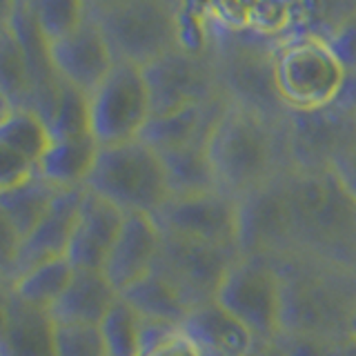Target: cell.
<instances>
[{
	"label": "cell",
	"mask_w": 356,
	"mask_h": 356,
	"mask_svg": "<svg viewBox=\"0 0 356 356\" xmlns=\"http://www.w3.org/2000/svg\"><path fill=\"white\" fill-rule=\"evenodd\" d=\"M0 85H3V103L33 109L36 83H33L31 58L18 29L5 11L0 22Z\"/></svg>",
	"instance_id": "cell-23"
},
{
	"label": "cell",
	"mask_w": 356,
	"mask_h": 356,
	"mask_svg": "<svg viewBox=\"0 0 356 356\" xmlns=\"http://www.w3.org/2000/svg\"><path fill=\"white\" fill-rule=\"evenodd\" d=\"M60 192L63 189L54 187L40 174H36L27 183L0 192V220L14 229L22 243V238L51 209Z\"/></svg>",
	"instance_id": "cell-25"
},
{
	"label": "cell",
	"mask_w": 356,
	"mask_h": 356,
	"mask_svg": "<svg viewBox=\"0 0 356 356\" xmlns=\"http://www.w3.org/2000/svg\"><path fill=\"white\" fill-rule=\"evenodd\" d=\"M56 356H109L98 325L56 323Z\"/></svg>",
	"instance_id": "cell-32"
},
{
	"label": "cell",
	"mask_w": 356,
	"mask_h": 356,
	"mask_svg": "<svg viewBox=\"0 0 356 356\" xmlns=\"http://www.w3.org/2000/svg\"><path fill=\"white\" fill-rule=\"evenodd\" d=\"M341 356H356V341L354 339H348L343 343V352Z\"/></svg>",
	"instance_id": "cell-39"
},
{
	"label": "cell",
	"mask_w": 356,
	"mask_h": 356,
	"mask_svg": "<svg viewBox=\"0 0 356 356\" xmlns=\"http://www.w3.org/2000/svg\"><path fill=\"white\" fill-rule=\"evenodd\" d=\"M348 339L356 341V303L352 307V314H350V321H348Z\"/></svg>",
	"instance_id": "cell-38"
},
{
	"label": "cell",
	"mask_w": 356,
	"mask_h": 356,
	"mask_svg": "<svg viewBox=\"0 0 356 356\" xmlns=\"http://www.w3.org/2000/svg\"><path fill=\"white\" fill-rule=\"evenodd\" d=\"M274 263L283 287V332L348 341V321L356 303V267L305 252H287Z\"/></svg>",
	"instance_id": "cell-2"
},
{
	"label": "cell",
	"mask_w": 356,
	"mask_h": 356,
	"mask_svg": "<svg viewBox=\"0 0 356 356\" xmlns=\"http://www.w3.org/2000/svg\"><path fill=\"white\" fill-rule=\"evenodd\" d=\"M283 120L227 103L207 140L218 189L243 198L292 170Z\"/></svg>",
	"instance_id": "cell-1"
},
{
	"label": "cell",
	"mask_w": 356,
	"mask_h": 356,
	"mask_svg": "<svg viewBox=\"0 0 356 356\" xmlns=\"http://www.w3.org/2000/svg\"><path fill=\"white\" fill-rule=\"evenodd\" d=\"M163 163L167 170V181H170L172 196H185V194H200L218 189L214 170H211L207 143L187 145L163 152Z\"/></svg>",
	"instance_id": "cell-28"
},
{
	"label": "cell",
	"mask_w": 356,
	"mask_h": 356,
	"mask_svg": "<svg viewBox=\"0 0 356 356\" xmlns=\"http://www.w3.org/2000/svg\"><path fill=\"white\" fill-rule=\"evenodd\" d=\"M227 103L229 100L225 96H218L203 105H194L165 116H154L149 120V125L145 127L140 138L145 143H149L161 154L178 147H187V145L207 143L211 129H214L216 120L220 118Z\"/></svg>",
	"instance_id": "cell-21"
},
{
	"label": "cell",
	"mask_w": 356,
	"mask_h": 356,
	"mask_svg": "<svg viewBox=\"0 0 356 356\" xmlns=\"http://www.w3.org/2000/svg\"><path fill=\"white\" fill-rule=\"evenodd\" d=\"M287 172L238 198V252L243 256H283L294 252V222L287 198Z\"/></svg>",
	"instance_id": "cell-14"
},
{
	"label": "cell",
	"mask_w": 356,
	"mask_h": 356,
	"mask_svg": "<svg viewBox=\"0 0 356 356\" xmlns=\"http://www.w3.org/2000/svg\"><path fill=\"white\" fill-rule=\"evenodd\" d=\"M44 120L54 138H78L89 134V96L60 81Z\"/></svg>",
	"instance_id": "cell-31"
},
{
	"label": "cell",
	"mask_w": 356,
	"mask_h": 356,
	"mask_svg": "<svg viewBox=\"0 0 356 356\" xmlns=\"http://www.w3.org/2000/svg\"><path fill=\"white\" fill-rule=\"evenodd\" d=\"M181 3L107 0L89 3V18L105 33L116 63L147 67L181 47Z\"/></svg>",
	"instance_id": "cell-4"
},
{
	"label": "cell",
	"mask_w": 356,
	"mask_h": 356,
	"mask_svg": "<svg viewBox=\"0 0 356 356\" xmlns=\"http://www.w3.org/2000/svg\"><path fill=\"white\" fill-rule=\"evenodd\" d=\"M85 187L125 214L138 211L156 216L172 198L163 156L143 138L100 147Z\"/></svg>",
	"instance_id": "cell-5"
},
{
	"label": "cell",
	"mask_w": 356,
	"mask_h": 356,
	"mask_svg": "<svg viewBox=\"0 0 356 356\" xmlns=\"http://www.w3.org/2000/svg\"><path fill=\"white\" fill-rule=\"evenodd\" d=\"M143 72L152 96V118L225 96L220 92L214 49L192 51L176 47L143 67Z\"/></svg>",
	"instance_id": "cell-10"
},
{
	"label": "cell",
	"mask_w": 356,
	"mask_h": 356,
	"mask_svg": "<svg viewBox=\"0 0 356 356\" xmlns=\"http://www.w3.org/2000/svg\"><path fill=\"white\" fill-rule=\"evenodd\" d=\"M147 356H203V352H200L198 345L185 332H178L176 337L165 341L161 348H156Z\"/></svg>",
	"instance_id": "cell-36"
},
{
	"label": "cell",
	"mask_w": 356,
	"mask_h": 356,
	"mask_svg": "<svg viewBox=\"0 0 356 356\" xmlns=\"http://www.w3.org/2000/svg\"><path fill=\"white\" fill-rule=\"evenodd\" d=\"M47 60L58 81L81 89L87 96L114 70L116 56L105 33L87 16L76 31L47 44Z\"/></svg>",
	"instance_id": "cell-15"
},
{
	"label": "cell",
	"mask_w": 356,
	"mask_h": 356,
	"mask_svg": "<svg viewBox=\"0 0 356 356\" xmlns=\"http://www.w3.org/2000/svg\"><path fill=\"white\" fill-rule=\"evenodd\" d=\"M152 120V96L143 67L116 63L89 94V134L100 147L138 140Z\"/></svg>",
	"instance_id": "cell-8"
},
{
	"label": "cell",
	"mask_w": 356,
	"mask_h": 356,
	"mask_svg": "<svg viewBox=\"0 0 356 356\" xmlns=\"http://www.w3.org/2000/svg\"><path fill=\"white\" fill-rule=\"evenodd\" d=\"M330 170L337 174V178L343 183V187L348 189L350 196L356 200V143L330 167Z\"/></svg>",
	"instance_id": "cell-35"
},
{
	"label": "cell",
	"mask_w": 356,
	"mask_h": 356,
	"mask_svg": "<svg viewBox=\"0 0 356 356\" xmlns=\"http://www.w3.org/2000/svg\"><path fill=\"white\" fill-rule=\"evenodd\" d=\"M163 245V232L152 214H125L103 272L122 294L156 270Z\"/></svg>",
	"instance_id": "cell-16"
},
{
	"label": "cell",
	"mask_w": 356,
	"mask_h": 356,
	"mask_svg": "<svg viewBox=\"0 0 356 356\" xmlns=\"http://www.w3.org/2000/svg\"><path fill=\"white\" fill-rule=\"evenodd\" d=\"M98 327L109 356H143V318L122 296Z\"/></svg>",
	"instance_id": "cell-30"
},
{
	"label": "cell",
	"mask_w": 356,
	"mask_h": 356,
	"mask_svg": "<svg viewBox=\"0 0 356 356\" xmlns=\"http://www.w3.org/2000/svg\"><path fill=\"white\" fill-rule=\"evenodd\" d=\"M294 252L356 267V200L332 170H289Z\"/></svg>",
	"instance_id": "cell-3"
},
{
	"label": "cell",
	"mask_w": 356,
	"mask_h": 356,
	"mask_svg": "<svg viewBox=\"0 0 356 356\" xmlns=\"http://www.w3.org/2000/svg\"><path fill=\"white\" fill-rule=\"evenodd\" d=\"M216 300L248 327L256 341H276L283 332V287L270 256H238L222 276Z\"/></svg>",
	"instance_id": "cell-7"
},
{
	"label": "cell",
	"mask_w": 356,
	"mask_h": 356,
	"mask_svg": "<svg viewBox=\"0 0 356 356\" xmlns=\"http://www.w3.org/2000/svg\"><path fill=\"white\" fill-rule=\"evenodd\" d=\"M25 9L44 47L76 31L89 16V3H78V0H36V3H25Z\"/></svg>",
	"instance_id": "cell-29"
},
{
	"label": "cell",
	"mask_w": 356,
	"mask_h": 356,
	"mask_svg": "<svg viewBox=\"0 0 356 356\" xmlns=\"http://www.w3.org/2000/svg\"><path fill=\"white\" fill-rule=\"evenodd\" d=\"M120 296L122 294L111 285L103 270H74L72 283L51 307V316L56 323L100 325Z\"/></svg>",
	"instance_id": "cell-20"
},
{
	"label": "cell",
	"mask_w": 356,
	"mask_h": 356,
	"mask_svg": "<svg viewBox=\"0 0 356 356\" xmlns=\"http://www.w3.org/2000/svg\"><path fill=\"white\" fill-rule=\"evenodd\" d=\"M238 256L241 252L232 248L163 234L156 272H161L194 309L216 298L222 276Z\"/></svg>",
	"instance_id": "cell-12"
},
{
	"label": "cell",
	"mask_w": 356,
	"mask_h": 356,
	"mask_svg": "<svg viewBox=\"0 0 356 356\" xmlns=\"http://www.w3.org/2000/svg\"><path fill=\"white\" fill-rule=\"evenodd\" d=\"M54 134L36 109L11 107L3 103V118H0V147L14 152L22 161H27L38 170L40 161L51 147Z\"/></svg>",
	"instance_id": "cell-24"
},
{
	"label": "cell",
	"mask_w": 356,
	"mask_h": 356,
	"mask_svg": "<svg viewBox=\"0 0 356 356\" xmlns=\"http://www.w3.org/2000/svg\"><path fill=\"white\" fill-rule=\"evenodd\" d=\"M274 51L254 38H225L214 42L220 92L234 105L272 120H283L287 109L276 89Z\"/></svg>",
	"instance_id": "cell-9"
},
{
	"label": "cell",
	"mask_w": 356,
	"mask_h": 356,
	"mask_svg": "<svg viewBox=\"0 0 356 356\" xmlns=\"http://www.w3.org/2000/svg\"><path fill=\"white\" fill-rule=\"evenodd\" d=\"M250 356H285L276 341H259Z\"/></svg>",
	"instance_id": "cell-37"
},
{
	"label": "cell",
	"mask_w": 356,
	"mask_h": 356,
	"mask_svg": "<svg viewBox=\"0 0 356 356\" xmlns=\"http://www.w3.org/2000/svg\"><path fill=\"white\" fill-rule=\"evenodd\" d=\"M274 78L287 111H316L337 103L348 74L325 38L300 33L276 47Z\"/></svg>",
	"instance_id": "cell-6"
},
{
	"label": "cell",
	"mask_w": 356,
	"mask_h": 356,
	"mask_svg": "<svg viewBox=\"0 0 356 356\" xmlns=\"http://www.w3.org/2000/svg\"><path fill=\"white\" fill-rule=\"evenodd\" d=\"M0 356H56V321L51 312L25 303L5 287Z\"/></svg>",
	"instance_id": "cell-19"
},
{
	"label": "cell",
	"mask_w": 356,
	"mask_h": 356,
	"mask_svg": "<svg viewBox=\"0 0 356 356\" xmlns=\"http://www.w3.org/2000/svg\"><path fill=\"white\" fill-rule=\"evenodd\" d=\"M276 343L285 356H341L345 341L321 337V334L281 332Z\"/></svg>",
	"instance_id": "cell-33"
},
{
	"label": "cell",
	"mask_w": 356,
	"mask_h": 356,
	"mask_svg": "<svg viewBox=\"0 0 356 356\" xmlns=\"http://www.w3.org/2000/svg\"><path fill=\"white\" fill-rule=\"evenodd\" d=\"M72 278L74 265L67 256H60V259L44 261L20 272L18 276L5 283V289H9L11 294L25 300V303L51 312V307L65 294L67 285L72 283Z\"/></svg>",
	"instance_id": "cell-27"
},
{
	"label": "cell",
	"mask_w": 356,
	"mask_h": 356,
	"mask_svg": "<svg viewBox=\"0 0 356 356\" xmlns=\"http://www.w3.org/2000/svg\"><path fill=\"white\" fill-rule=\"evenodd\" d=\"M122 220H125V211L85 187L72 241L67 248V259L74 270H103Z\"/></svg>",
	"instance_id": "cell-17"
},
{
	"label": "cell",
	"mask_w": 356,
	"mask_h": 356,
	"mask_svg": "<svg viewBox=\"0 0 356 356\" xmlns=\"http://www.w3.org/2000/svg\"><path fill=\"white\" fill-rule=\"evenodd\" d=\"M154 218L163 234L238 250V198L222 189L172 196Z\"/></svg>",
	"instance_id": "cell-13"
},
{
	"label": "cell",
	"mask_w": 356,
	"mask_h": 356,
	"mask_svg": "<svg viewBox=\"0 0 356 356\" xmlns=\"http://www.w3.org/2000/svg\"><path fill=\"white\" fill-rule=\"evenodd\" d=\"M83 194H85V187L63 189L58 198L54 200L51 209L42 216V220L22 238L14 263L3 272L5 283L33 265L67 256V248H70V241H72L74 222L78 216V209H81Z\"/></svg>",
	"instance_id": "cell-18"
},
{
	"label": "cell",
	"mask_w": 356,
	"mask_h": 356,
	"mask_svg": "<svg viewBox=\"0 0 356 356\" xmlns=\"http://www.w3.org/2000/svg\"><path fill=\"white\" fill-rule=\"evenodd\" d=\"M122 298L138 312L140 318L167 323V325L176 327H183L189 312H192V305L187 303L185 296L156 270L136 285L125 289Z\"/></svg>",
	"instance_id": "cell-26"
},
{
	"label": "cell",
	"mask_w": 356,
	"mask_h": 356,
	"mask_svg": "<svg viewBox=\"0 0 356 356\" xmlns=\"http://www.w3.org/2000/svg\"><path fill=\"white\" fill-rule=\"evenodd\" d=\"M325 42L343 65L345 74H356V9L343 11V16L325 33Z\"/></svg>",
	"instance_id": "cell-34"
},
{
	"label": "cell",
	"mask_w": 356,
	"mask_h": 356,
	"mask_svg": "<svg viewBox=\"0 0 356 356\" xmlns=\"http://www.w3.org/2000/svg\"><path fill=\"white\" fill-rule=\"evenodd\" d=\"M100 145L92 134L78 138H54L40 161L38 174L58 189H83L94 172Z\"/></svg>",
	"instance_id": "cell-22"
},
{
	"label": "cell",
	"mask_w": 356,
	"mask_h": 356,
	"mask_svg": "<svg viewBox=\"0 0 356 356\" xmlns=\"http://www.w3.org/2000/svg\"><path fill=\"white\" fill-rule=\"evenodd\" d=\"M283 127L292 170H330L356 143V111L339 103L316 111H287Z\"/></svg>",
	"instance_id": "cell-11"
}]
</instances>
